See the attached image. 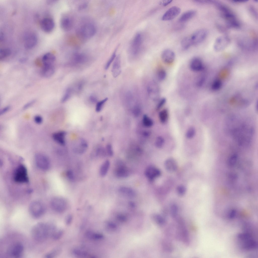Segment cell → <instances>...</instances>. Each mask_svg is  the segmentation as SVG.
<instances>
[{"label":"cell","instance_id":"83f0119b","mask_svg":"<svg viewBox=\"0 0 258 258\" xmlns=\"http://www.w3.org/2000/svg\"><path fill=\"white\" fill-rule=\"evenodd\" d=\"M115 174L117 177L121 178L126 177L129 175L128 170L121 163L117 167L115 171Z\"/></svg>","mask_w":258,"mask_h":258},{"label":"cell","instance_id":"8d00e7d4","mask_svg":"<svg viewBox=\"0 0 258 258\" xmlns=\"http://www.w3.org/2000/svg\"><path fill=\"white\" fill-rule=\"evenodd\" d=\"M143 125L147 127L151 126L153 124V122L152 119L146 115L143 116Z\"/></svg>","mask_w":258,"mask_h":258},{"label":"cell","instance_id":"e0dca14e","mask_svg":"<svg viewBox=\"0 0 258 258\" xmlns=\"http://www.w3.org/2000/svg\"><path fill=\"white\" fill-rule=\"evenodd\" d=\"M54 21L49 18H45L43 19L40 23V26L42 29L46 32L52 31L54 27Z\"/></svg>","mask_w":258,"mask_h":258},{"label":"cell","instance_id":"f546056e","mask_svg":"<svg viewBox=\"0 0 258 258\" xmlns=\"http://www.w3.org/2000/svg\"><path fill=\"white\" fill-rule=\"evenodd\" d=\"M150 86L149 88V93L152 97H154L157 99L159 97V87L155 83H153L150 84Z\"/></svg>","mask_w":258,"mask_h":258},{"label":"cell","instance_id":"1f68e13d","mask_svg":"<svg viewBox=\"0 0 258 258\" xmlns=\"http://www.w3.org/2000/svg\"><path fill=\"white\" fill-rule=\"evenodd\" d=\"M85 235L88 238L91 240H99L102 239L103 238V236L102 234L95 233L89 231L86 232Z\"/></svg>","mask_w":258,"mask_h":258},{"label":"cell","instance_id":"f5cc1de1","mask_svg":"<svg viewBox=\"0 0 258 258\" xmlns=\"http://www.w3.org/2000/svg\"><path fill=\"white\" fill-rule=\"evenodd\" d=\"M66 175L68 178L70 180L73 181L74 179L73 172L71 170H68L66 172Z\"/></svg>","mask_w":258,"mask_h":258},{"label":"cell","instance_id":"cb8c5ba5","mask_svg":"<svg viewBox=\"0 0 258 258\" xmlns=\"http://www.w3.org/2000/svg\"><path fill=\"white\" fill-rule=\"evenodd\" d=\"M55 60V56L50 52L44 54L42 58V61L44 66H54Z\"/></svg>","mask_w":258,"mask_h":258},{"label":"cell","instance_id":"484cf974","mask_svg":"<svg viewBox=\"0 0 258 258\" xmlns=\"http://www.w3.org/2000/svg\"><path fill=\"white\" fill-rule=\"evenodd\" d=\"M54 72V66L43 65L41 71V74L44 77L49 78L53 75Z\"/></svg>","mask_w":258,"mask_h":258},{"label":"cell","instance_id":"681fc988","mask_svg":"<svg viewBox=\"0 0 258 258\" xmlns=\"http://www.w3.org/2000/svg\"><path fill=\"white\" fill-rule=\"evenodd\" d=\"M166 102V99L165 98H161L159 101L157 106L156 109L159 110L164 105Z\"/></svg>","mask_w":258,"mask_h":258},{"label":"cell","instance_id":"ab89813d","mask_svg":"<svg viewBox=\"0 0 258 258\" xmlns=\"http://www.w3.org/2000/svg\"><path fill=\"white\" fill-rule=\"evenodd\" d=\"M166 76V73L165 70L163 69H160L157 73V77L158 80L160 81L164 80Z\"/></svg>","mask_w":258,"mask_h":258},{"label":"cell","instance_id":"816d5d0a","mask_svg":"<svg viewBox=\"0 0 258 258\" xmlns=\"http://www.w3.org/2000/svg\"><path fill=\"white\" fill-rule=\"evenodd\" d=\"M34 120L35 123L38 124H41L43 121L42 117L40 115H37L35 116Z\"/></svg>","mask_w":258,"mask_h":258},{"label":"cell","instance_id":"f907efd6","mask_svg":"<svg viewBox=\"0 0 258 258\" xmlns=\"http://www.w3.org/2000/svg\"><path fill=\"white\" fill-rule=\"evenodd\" d=\"M221 86V83L218 80L215 81L213 83L212 88L213 89L216 90L219 89Z\"/></svg>","mask_w":258,"mask_h":258},{"label":"cell","instance_id":"7a4b0ae2","mask_svg":"<svg viewBox=\"0 0 258 258\" xmlns=\"http://www.w3.org/2000/svg\"><path fill=\"white\" fill-rule=\"evenodd\" d=\"M253 233L244 231L237 236L239 246L242 249L247 251L255 250L257 244L254 237Z\"/></svg>","mask_w":258,"mask_h":258},{"label":"cell","instance_id":"91938a15","mask_svg":"<svg viewBox=\"0 0 258 258\" xmlns=\"http://www.w3.org/2000/svg\"><path fill=\"white\" fill-rule=\"evenodd\" d=\"M172 1V0H170L162 1L160 2V4L164 6H166L170 4Z\"/></svg>","mask_w":258,"mask_h":258},{"label":"cell","instance_id":"7bdbcfd3","mask_svg":"<svg viewBox=\"0 0 258 258\" xmlns=\"http://www.w3.org/2000/svg\"><path fill=\"white\" fill-rule=\"evenodd\" d=\"M108 100V98H106L97 103L95 108L96 112H99L101 111L104 105Z\"/></svg>","mask_w":258,"mask_h":258},{"label":"cell","instance_id":"11a10c76","mask_svg":"<svg viewBox=\"0 0 258 258\" xmlns=\"http://www.w3.org/2000/svg\"><path fill=\"white\" fill-rule=\"evenodd\" d=\"M108 155L110 156H112L113 155V151L111 145L109 144L106 147Z\"/></svg>","mask_w":258,"mask_h":258},{"label":"cell","instance_id":"7402d4cb","mask_svg":"<svg viewBox=\"0 0 258 258\" xmlns=\"http://www.w3.org/2000/svg\"><path fill=\"white\" fill-rule=\"evenodd\" d=\"M60 25L63 30L68 31L71 30L72 28L73 21L70 17L65 16L61 18L60 21Z\"/></svg>","mask_w":258,"mask_h":258},{"label":"cell","instance_id":"60d3db41","mask_svg":"<svg viewBox=\"0 0 258 258\" xmlns=\"http://www.w3.org/2000/svg\"><path fill=\"white\" fill-rule=\"evenodd\" d=\"M196 133V130L195 128L192 126L189 127L187 130L186 136V137L188 139H191L195 135Z\"/></svg>","mask_w":258,"mask_h":258},{"label":"cell","instance_id":"52a82bcc","mask_svg":"<svg viewBox=\"0 0 258 258\" xmlns=\"http://www.w3.org/2000/svg\"><path fill=\"white\" fill-rule=\"evenodd\" d=\"M67 203L63 198L55 197L53 198L50 201V206L55 211L62 213L67 208Z\"/></svg>","mask_w":258,"mask_h":258},{"label":"cell","instance_id":"ac0fdd59","mask_svg":"<svg viewBox=\"0 0 258 258\" xmlns=\"http://www.w3.org/2000/svg\"><path fill=\"white\" fill-rule=\"evenodd\" d=\"M175 55L173 51L169 49L165 50L162 52L161 58L163 61L165 63L170 64L173 63L175 59Z\"/></svg>","mask_w":258,"mask_h":258},{"label":"cell","instance_id":"8992f818","mask_svg":"<svg viewBox=\"0 0 258 258\" xmlns=\"http://www.w3.org/2000/svg\"><path fill=\"white\" fill-rule=\"evenodd\" d=\"M29 211L30 215L33 217L38 218L41 217L44 214L45 208L44 205L41 202L34 201L31 202L29 205Z\"/></svg>","mask_w":258,"mask_h":258},{"label":"cell","instance_id":"3957f363","mask_svg":"<svg viewBox=\"0 0 258 258\" xmlns=\"http://www.w3.org/2000/svg\"><path fill=\"white\" fill-rule=\"evenodd\" d=\"M31 234L33 239L39 242H42L49 237L47 223L40 222L35 224L32 227Z\"/></svg>","mask_w":258,"mask_h":258},{"label":"cell","instance_id":"277c9868","mask_svg":"<svg viewBox=\"0 0 258 258\" xmlns=\"http://www.w3.org/2000/svg\"><path fill=\"white\" fill-rule=\"evenodd\" d=\"M218 6L228 26L235 28H239L240 24L234 14L226 7L222 5Z\"/></svg>","mask_w":258,"mask_h":258},{"label":"cell","instance_id":"f35d334b","mask_svg":"<svg viewBox=\"0 0 258 258\" xmlns=\"http://www.w3.org/2000/svg\"><path fill=\"white\" fill-rule=\"evenodd\" d=\"M153 218L156 223L160 225H163L165 223V219L160 215L156 214L153 215Z\"/></svg>","mask_w":258,"mask_h":258},{"label":"cell","instance_id":"db71d44e","mask_svg":"<svg viewBox=\"0 0 258 258\" xmlns=\"http://www.w3.org/2000/svg\"><path fill=\"white\" fill-rule=\"evenodd\" d=\"M73 216L71 214H68L66 217L65 222L66 224L69 225L70 224L73 220Z\"/></svg>","mask_w":258,"mask_h":258},{"label":"cell","instance_id":"4316f807","mask_svg":"<svg viewBox=\"0 0 258 258\" xmlns=\"http://www.w3.org/2000/svg\"><path fill=\"white\" fill-rule=\"evenodd\" d=\"M118 191L121 194L128 198H133L136 195V192L134 190L128 187L123 186L120 187Z\"/></svg>","mask_w":258,"mask_h":258},{"label":"cell","instance_id":"6da1fadb","mask_svg":"<svg viewBox=\"0 0 258 258\" xmlns=\"http://www.w3.org/2000/svg\"><path fill=\"white\" fill-rule=\"evenodd\" d=\"M233 129L232 134L234 138L240 146H246L249 144L251 140L253 131L251 128L244 125Z\"/></svg>","mask_w":258,"mask_h":258},{"label":"cell","instance_id":"4fadbf2b","mask_svg":"<svg viewBox=\"0 0 258 258\" xmlns=\"http://www.w3.org/2000/svg\"><path fill=\"white\" fill-rule=\"evenodd\" d=\"M37 38L36 35L32 32H28L25 35L24 40V46L27 49L34 47L36 44Z\"/></svg>","mask_w":258,"mask_h":258},{"label":"cell","instance_id":"94428289","mask_svg":"<svg viewBox=\"0 0 258 258\" xmlns=\"http://www.w3.org/2000/svg\"><path fill=\"white\" fill-rule=\"evenodd\" d=\"M234 3H242L246 2L247 1V0H233V1Z\"/></svg>","mask_w":258,"mask_h":258},{"label":"cell","instance_id":"c3c4849f","mask_svg":"<svg viewBox=\"0 0 258 258\" xmlns=\"http://www.w3.org/2000/svg\"><path fill=\"white\" fill-rule=\"evenodd\" d=\"M60 252L59 249H55L47 254L45 256L47 258H52L58 254Z\"/></svg>","mask_w":258,"mask_h":258},{"label":"cell","instance_id":"d6a6232c","mask_svg":"<svg viewBox=\"0 0 258 258\" xmlns=\"http://www.w3.org/2000/svg\"><path fill=\"white\" fill-rule=\"evenodd\" d=\"M181 45L182 48L185 50L193 45L190 37H186L183 39L181 42Z\"/></svg>","mask_w":258,"mask_h":258},{"label":"cell","instance_id":"836d02e7","mask_svg":"<svg viewBox=\"0 0 258 258\" xmlns=\"http://www.w3.org/2000/svg\"><path fill=\"white\" fill-rule=\"evenodd\" d=\"M169 115L168 110L166 109L163 110L159 113V118L160 122L163 123H165L167 121Z\"/></svg>","mask_w":258,"mask_h":258},{"label":"cell","instance_id":"5bb4252c","mask_svg":"<svg viewBox=\"0 0 258 258\" xmlns=\"http://www.w3.org/2000/svg\"><path fill=\"white\" fill-rule=\"evenodd\" d=\"M181 9L179 7L174 6L167 10L163 15L162 19L163 21L170 20L176 17L180 13Z\"/></svg>","mask_w":258,"mask_h":258},{"label":"cell","instance_id":"6125c7cd","mask_svg":"<svg viewBox=\"0 0 258 258\" xmlns=\"http://www.w3.org/2000/svg\"><path fill=\"white\" fill-rule=\"evenodd\" d=\"M82 83H81L79 84L78 85V88L79 90H80L82 88L83 86V84Z\"/></svg>","mask_w":258,"mask_h":258},{"label":"cell","instance_id":"2e32d148","mask_svg":"<svg viewBox=\"0 0 258 258\" xmlns=\"http://www.w3.org/2000/svg\"><path fill=\"white\" fill-rule=\"evenodd\" d=\"M161 173L160 171L158 169L152 166L147 167L145 172L146 177L151 180H153L159 176Z\"/></svg>","mask_w":258,"mask_h":258},{"label":"cell","instance_id":"30bf717a","mask_svg":"<svg viewBox=\"0 0 258 258\" xmlns=\"http://www.w3.org/2000/svg\"><path fill=\"white\" fill-rule=\"evenodd\" d=\"M230 42V39L228 37L225 36H220L215 41L213 48L216 51H221L228 46Z\"/></svg>","mask_w":258,"mask_h":258},{"label":"cell","instance_id":"be15d7a7","mask_svg":"<svg viewBox=\"0 0 258 258\" xmlns=\"http://www.w3.org/2000/svg\"><path fill=\"white\" fill-rule=\"evenodd\" d=\"M86 4H82V5H81V6H80V9H83L85 7H86Z\"/></svg>","mask_w":258,"mask_h":258},{"label":"cell","instance_id":"7c38bea8","mask_svg":"<svg viewBox=\"0 0 258 258\" xmlns=\"http://www.w3.org/2000/svg\"><path fill=\"white\" fill-rule=\"evenodd\" d=\"M207 30L204 29H199L196 31L190 37L192 45H197L203 42L207 35Z\"/></svg>","mask_w":258,"mask_h":258},{"label":"cell","instance_id":"ba28073f","mask_svg":"<svg viewBox=\"0 0 258 258\" xmlns=\"http://www.w3.org/2000/svg\"><path fill=\"white\" fill-rule=\"evenodd\" d=\"M96 31V28L93 24L91 23H87L80 27L79 32L82 38L88 39L94 36Z\"/></svg>","mask_w":258,"mask_h":258},{"label":"cell","instance_id":"6f0895ef","mask_svg":"<svg viewBox=\"0 0 258 258\" xmlns=\"http://www.w3.org/2000/svg\"><path fill=\"white\" fill-rule=\"evenodd\" d=\"M10 107L9 106H7L2 109L0 111V115H2L8 112L10 109Z\"/></svg>","mask_w":258,"mask_h":258},{"label":"cell","instance_id":"f6af8a7d","mask_svg":"<svg viewBox=\"0 0 258 258\" xmlns=\"http://www.w3.org/2000/svg\"><path fill=\"white\" fill-rule=\"evenodd\" d=\"M178 208L175 204L172 205L171 207V213L172 217L174 218H176L177 215Z\"/></svg>","mask_w":258,"mask_h":258},{"label":"cell","instance_id":"ffe728a7","mask_svg":"<svg viewBox=\"0 0 258 258\" xmlns=\"http://www.w3.org/2000/svg\"><path fill=\"white\" fill-rule=\"evenodd\" d=\"M178 224L182 239L185 243L188 244L189 239L188 232L183 220L181 218L179 219Z\"/></svg>","mask_w":258,"mask_h":258},{"label":"cell","instance_id":"e575fe53","mask_svg":"<svg viewBox=\"0 0 258 258\" xmlns=\"http://www.w3.org/2000/svg\"><path fill=\"white\" fill-rule=\"evenodd\" d=\"M73 253L76 256L80 257H84L89 256L88 252L81 249H75L73 250Z\"/></svg>","mask_w":258,"mask_h":258},{"label":"cell","instance_id":"9a60e30c","mask_svg":"<svg viewBox=\"0 0 258 258\" xmlns=\"http://www.w3.org/2000/svg\"><path fill=\"white\" fill-rule=\"evenodd\" d=\"M142 42L141 35L137 34L134 37L131 46V50L134 55L137 54L140 50Z\"/></svg>","mask_w":258,"mask_h":258},{"label":"cell","instance_id":"d4e9b609","mask_svg":"<svg viewBox=\"0 0 258 258\" xmlns=\"http://www.w3.org/2000/svg\"><path fill=\"white\" fill-rule=\"evenodd\" d=\"M66 134L64 131L55 132L52 134V138L57 143L61 145H64L65 144V137Z\"/></svg>","mask_w":258,"mask_h":258},{"label":"cell","instance_id":"b9f144b4","mask_svg":"<svg viewBox=\"0 0 258 258\" xmlns=\"http://www.w3.org/2000/svg\"><path fill=\"white\" fill-rule=\"evenodd\" d=\"M117 47L115 49L111 57L107 62L105 66V69L107 70L108 69L111 63L114 60L116 57V52Z\"/></svg>","mask_w":258,"mask_h":258},{"label":"cell","instance_id":"8fae6325","mask_svg":"<svg viewBox=\"0 0 258 258\" xmlns=\"http://www.w3.org/2000/svg\"><path fill=\"white\" fill-rule=\"evenodd\" d=\"M24 250L23 245L21 243L17 242L11 245L7 250V254L10 256L18 258L22 255Z\"/></svg>","mask_w":258,"mask_h":258},{"label":"cell","instance_id":"ee69618b","mask_svg":"<svg viewBox=\"0 0 258 258\" xmlns=\"http://www.w3.org/2000/svg\"><path fill=\"white\" fill-rule=\"evenodd\" d=\"M176 190L178 194L180 196H182L185 193L186 189L184 185H180L177 186Z\"/></svg>","mask_w":258,"mask_h":258},{"label":"cell","instance_id":"f1b7e54d","mask_svg":"<svg viewBox=\"0 0 258 258\" xmlns=\"http://www.w3.org/2000/svg\"><path fill=\"white\" fill-rule=\"evenodd\" d=\"M196 11L194 10L187 11L183 13L179 18V21L180 22H185L190 20L196 14Z\"/></svg>","mask_w":258,"mask_h":258},{"label":"cell","instance_id":"4dcf8cb0","mask_svg":"<svg viewBox=\"0 0 258 258\" xmlns=\"http://www.w3.org/2000/svg\"><path fill=\"white\" fill-rule=\"evenodd\" d=\"M110 166V162L108 160L105 161L102 165L100 170V173L102 176H105L107 174Z\"/></svg>","mask_w":258,"mask_h":258},{"label":"cell","instance_id":"680465c9","mask_svg":"<svg viewBox=\"0 0 258 258\" xmlns=\"http://www.w3.org/2000/svg\"><path fill=\"white\" fill-rule=\"evenodd\" d=\"M90 101L92 103H96L97 101V99L96 96L93 95L90 96L89 98Z\"/></svg>","mask_w":258,"mask_h":258},{"label":"cell","instance_id":"44dd1931","mask_svg":"<svg viewBox=\"0 0 258 258\" xmlns=\"http://www.w3.org/2000/svg\"><path fill=\"white\" fill-rule=\"evenodd\" d=\"M111 71L113 77L118 76L121 72V61L120 56L118 55L116 57L113 64Z\"/></svg>","mask_w":258,"mask_h":258},{"label":"cell","instance_id":"bcb514c9","mask_svg":"<svg viewBox=\"0 0 258 258\" xmlns=\"http://www.w3.org/2000/svg\"><path fill=\"white\" fill-rule=\"evenodd\" d=\"M164 143V140L162 137L159 136L156 138L155 142V145L157 147L160 148L163 145Z\"/></svg>","mask_w":258,"mask_h":258},{"label":"cell","instance_id":"5b68a950","mask_svg":"<svg viewBox=\"0 0 258 258\" xmlns=\"http://www.w3.org/2000/svg\"><path fill=\"white\" fill-rule=\"evenodd\" d=\"M13 179L15 182L19 183H26L28 181L27 171L23 165H19L14 171Z\"/></svg>","mask_w":258,"mask_h":258},{"label":"cell","instance_id":"9c48e42d","mask_svg":"<svg viewBox=\"0 0 258 258\" xmlns=\"http://www.w3.org/2000/svg\"><path fill=\"white\" fill-rule=\"evenodd\" d=\"M35 158L37 166L40 169L47 170L49 168L50 160L45 155L42 153H37L35 154Z\"/></svg>","mask_w":258,"mask_h":258},{"label":"cell","instance_id":"9f6ffc18","mask_svg":"<svg viewBox=\"0 0 258 258\" xmlns=\"http://www.w3.org/2000/svg\"><path fill=\"white\" fill-rule=\"evenodd\" d=\"M35 100H33L26 103L23 107L24 109H26L30 107L35 102Z\"/></svg>","mask_w":258,"mask_h":258},{"label":"cell","instance_id":"d6986e66","mask_svg":"<svg viewBox=\"0 0 258 258\" xmlns=\"http://www.w3.org/2000/svg\"><path fill=\"white\" fill-rule=\"evenodd\" d=\"M189 67L192 71L195 72L201 71L204 68L202 60L197 57H195L192 59L190 63Z\"/></svg>","mask_w":258,"mask_h":258},{"label":"cell","instance_id":"e7e4bbea","mask_svg":"<svg viewBox=\"0 0 258 258\" xmlns=\"http://www.w3.org/2000/svg\"><path fill=\"white\" fill-rule=\"evenodd\" d=\"M26 60L27 59L26 58H22L20 60V61L21 63H24L26 61Z\"/></svg>","mask_w":258,"mask_h":258},{"label":"cell","instance_id":"d590c367","mask_svg":"<svg viewBox=\"0 0 258 258\" xmlns=\"http://www.w3.org/2000/svg\"><path fill=\"white\" fill-rule=\"evenodd\" d=\"M10 49L8 48L1 49L0 50V59L2 60L9 56L11 54Z\"/></svg>","mask_w":258,"mask_h":258},{"label":"cell","instance_id":"7dc6e473","mask_svg":"<svg viewBox=\"0 0 258 258\" xmlns=\"http://www.w3.org/2000/svg\"><path fill=\"white\" fill-rule=\"evenodd\" d=\"M63 234V231L62 230L57 229L52 236L51 238L54 240H58L61 237Z\"/></svg>","mask_w":258,"mask_h":258},{"label":"cell","instance_id":"603a6c76","mask_svg":"<svg viewBox=\"0 0 258 258\" xmlns=\"http://www.w3.org/2000/svg\"><path fill=\"white\" fill-rule=\"evenodd\" d=\"M164 166L165 169L167 171L171 172L176 171L178 167L176 161L172 158L167 159L165 162Z\"/></svg>","mask_w":258,"mask_h":258},{"label":"cell","instance_id":"74e56055","mask_svg":"<svg viewBox=\"0 0 258 258\" xmlns=\"http://www.w3.org/2000/svg\"><path fill=\"white\" fill-rule=\"evenodd\" d=\"M72 91V90L71 88H68L67 89L61 99V102L62 103L65 102L70 98L71 96Z\"/></svg>","mask_w":258,"mask_h":258}]
</instances>
